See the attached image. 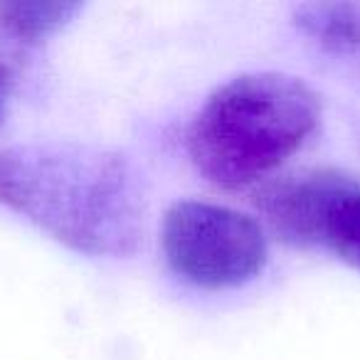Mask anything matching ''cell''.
Here are the masks:
<instances>
[{"label": "cell", "mask_w": 360, "mask_h": 360, "mask_svg": "<svg viewBox=\"0 0 360 360\" xmlns=\"http://www.w3.org/2000/svg\"><path fill=\"white\" fill-rule=\"evenodd\" d=\"M321 111V96L301 77L245 72L198 109L186 131V153L212 186L240 191L299 153L319 129Z\"/></svg>", "instance_id": "obj_2"}, {"label": "cell", "mask_w": 360, "mask_h": 360, "mask_svg": "<svg viewBox=\"0 0 360 360\" xmlns=\"http://www.w3.org/2000/svg\"><path fill=\"white\" fill-rule=\"evenodd\" d=\"M259 210L269 225L301 247H323L360 271V180L321 168L266 186Z\"/></svg>", "instance_id": "obj_4"}, {"label": "cell", "mask_w": 360, "mask_h": 360, "mask_svg": "<svg viewBox=\"0 0 360 360\" xmlns=\"http://www.w3.org/2000/svg\"><path fill=\"white\" fill-rule=\"evenodd\" d=\"M0 205L77 255L121 259L143 242L148 198L119 150L32 141L0 150Z\"/></svg>", "instance_id": "obj_1"}, {"label": "cell", "mask_w": 360, "mask_h": 360, "mask_svg": "<svg viewBox=\"0 0 360 360\" xmlns=\"http://www.w3.org/2000/svg\"><path fill=\"white\" fill-rule=\"evenodd\" d=\"M306 37L328 50H360V3H304L291 13Z\"/></svg>", "instance_id": "obj_6"}, {"label": "cell", "mask_w": 360, "mask_h": 360, "mask_svg": "<svg viewBox=\"0 0 360 360\" xmlns=\"http://www.w3.org/2000/svg\"><path fill=\"white\" fill-rule=\"evenodd\" d=\"M160 250L178 279L202 291L240 289L269 259L264 230L255 217L205 200H180L165 210Z\"/></svg>", "instance_id": "obj_3"}, {"label": "cell", "mask_w": 360, "mask_h": 360, "mask_svg": "<svg viewBox=\"0 0 360 360\" xmlns=\"http://www.w3.org/2000/svg\"><path fill=\"white\" fill-rule=\"evenodd\" d=\"M13 84H15V65H13V55L0 50V119H3V111L11 99Z\"/></svg>", "instance_id": "obj_7"}, {"label": "cell", "mask_w": 360, "mask_h": 360, "mask_svg": "<svg viewBox=\"0 0 360 360\" xmlns=\"http://www.w3.org/2000/svg\"><path fill=\"white\" fill-rule=\"evenodd\" d=\"M82 3H0V50H27L67 27Z\"/></svg>", "instance_id": "obj_5"}]
</instances>
